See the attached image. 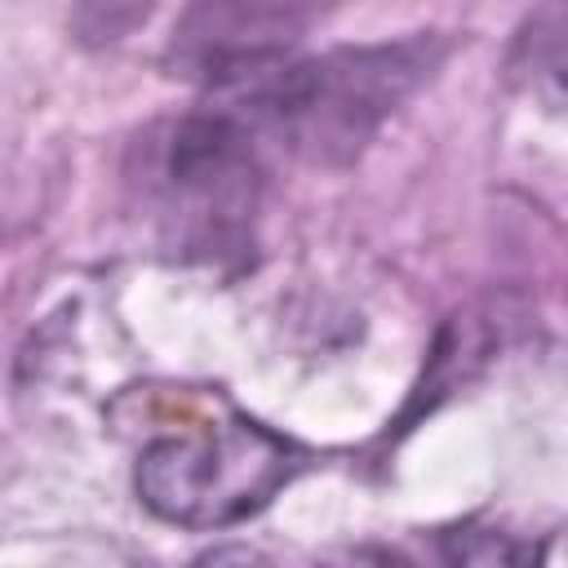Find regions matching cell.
<instances>
[{
	"label": "cell",
	"instance_id": "obj_1",
	"mask_svg": "<svg viewBox=\"0 0 568 568\" xmlns=\"http://www.w3.org/2000/svg\"><path fill=\"white\" fill-rule=\"evenodd\" d=\"M439 58V36H404L284 62L240 93V106H248L240 115L271 129L293 155L342 169L359 160L377 129L430 80Z\"/></svg>",
	"mask_w": 568,
	"mask_h": 568
},
{
	"label": "cell",
	"instance_id": "obj_2",
	"mask_svg": "<svg viewBox=\"0 0 568 568\" xmlns=\"http://www.w3.org/2000/svg\"><path fill=\"white\" fill-rule=\"evenodd\" d=\"M142 191L164 248L186 262L244 266L262 204L253 124L231 106L173 120L146 151Z\"/></svg>",
	"mask_w": 568,
	"mask_h": 568
},
{
	"label": "cell",
	"instance_id": "obj_3",
	"mask_svg": "<svg viewBox=\"0 0 568 568\" xmlns=\"http://www.w3.org/2000/svg\"><path fill=\"white\" fill-rule=\"evenodd\" d=\"M302 466V453L275 430L226 417L160 435L142 448L138 501L178 528H231L257 515Z\"/></svg>",
	"mask_w": 568,
	"mask_h": 568
},
{
	"label": "cell",
	"instance_id": "obj_4",
	"mask_svg": "<svg viewBox=\"0 0 568 568\" xmlns=\"http://www.w3.org/2000/svg\"><path fill=\"white\" fill-rule=\"evenodd\" d=\"M324 0H191L169 40V67L204 89L244 93L293 62Z\"/></svg>",
	"mask_w": 568,
	"mask_h": 568
},
{
	"label": "cell",
	"instance_id": "obj_5",
	"mask_svg": "<svg viewBox=\"0 0 568 568\" xmlns=\"http://www.w3.org/2000/svg\"><path fill=\"white\" fill-rule=\"evenodd\" d=\"M510 71L532 75V93H537V80H541L546 102L559 106V71H564V9H559V0H550L528 22V31L519 36V44L510 53Z\"/></svg>",
	"mask_w": 568,
	"mask_h": 568
},
{
	"label": "cell",
	"instance_id": "obj_6",
	"mask_svg": "<svg viewBox=\"0 0 568 568\" xmlns=\"http://www.w3.org/2000/svg\"><path fill=\"white\" fill-rule=\"evenodd\" d=\"M439 546L448 559H462V564H515L532 555L528 546L506 541V532H475V528H453L439 537Z\"/></svg>",
	"mask_w": 568,
	"mask_h": 568
}]
</instances>
